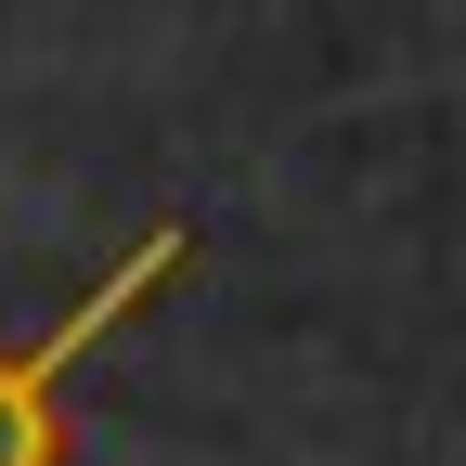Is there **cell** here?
<instances>
[{
    "label": "cell",
    "mask_w": 466,
    "mask_h": 466,
    "mask_svg": "<svg viewBox=\"0 0 466 466\" xmlns=\"http://www.w3.org/2000/svg\"><path fill=\"white\" fill-rule=\"evenodd\" d=\"M168 272H182V220H156V233H143V247L116 259L39 350H0V466H66V376L104 350V324H130V311L156 299Z\"/></svg>",
    "instance_id": "1"
}]
</instances>
